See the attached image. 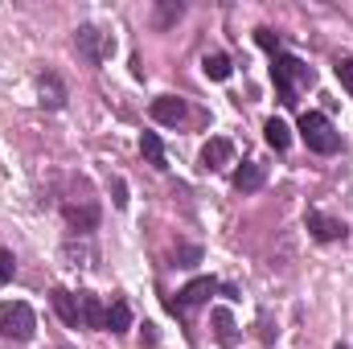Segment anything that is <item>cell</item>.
Here are the masks:
<instances>
[{
    "label": "cell",
    "instance_id": "cell-1",
    "mask_svg": "<svg viewBox=\"0 0 353 349\" xmlns=\"http://www.w3.org/2000/svg\"><path fill=\"white\" fill-rule=\"evenodd\" d=\"M271 83H275V94H279V103L283 107H292L296 103V87H304V83H312V70L300 62V58H292V54H275L271 58Z\"/></svg>",
    "mask_w": 353,
    "mask_h": 349
},
{
    "label": "cell",
    "instance_id": "cell-2",
    "mask_svg": "<svg viewBox=\"0 0 353 349\" xmlns=\"http://www.w3.org/2000/svg\"><path fill=\"white\" fill-rule=\"evenodd\" d=\"M300 140L308 144V152H321V157H333V152L341 148L337 128H333L329 115H321V111H304V115H300Z\"/></svg>",
    "mask_w": 353,
    "mask_h": 349
},
{
    "label": "cell",
    "instance_id": "cell-3",
    "mask_svg": "<svg viewBox=\"0 0 353 349\" xmlns=\"http://www.w3.org/2000/svg\"><path fill=\"white\" fill-rule=\"evenodd\" d=\"M33 329H37V317H33V308H29L25 300H4V304H0V337H8V341H29Z\"/></svg>",
    "mask_w": 353,
    "mask_h": 349
},
{
    "label": "cell",
    "instance_id": "cell-4",
    "mask_svg": "<svg viewBox=\"0 0 353 349\" xmlns=\"http://www.w3.org/2000/svg\"><path fill=\"white\" fill-rule=\"evenodd\" d=\"M74 50H79L83 62L99 66V62L111 58L115 41H111V33H103V29H94V25H79V29H74Z\"/></svg>",
    "mask_w": 353,
    "mask_h": 349
},
{
    "label": "cell",
    "instance_id": "cell-5",
    "mask_svg": "<svg viewBox=\"0 0 353 349\" xmlns=\"http://www.w3.org/2000/svg\"><path fill=\"white\" fill-rule=\"evenodd\" d=\"M214 292H218V283H214V279H193V283H185L173 300H169V312H173V317H189V312H193V308H201Z\"/></svg>",
    "mask_w": 353,
    "mask_h": 349
},
{
    "label": "cell",
    "instance_id": "cell-6",
    "mask_svg": "<svg viewBox=\"0 0 353 349\" xmlns=\"http://www.w3.org/2000/svg\"><path fill=\"white\" fill-rule=\"evenodd\" d=\"M66 222H70V230H79V235H90V230H99V206L94 201H66Z\"/></svg>",
    "mask_w": 353,
    "mask_h": 349
},
{
    "label": "cell",
    "instance_id": "cell-7",
    "mask_svg": "<svg viewBox=\"0 0 353 349\" xmlns=\"http://www.w3.org/2000/svg\"><path fill=\"white\" fill-rule=\"evenodd\" d=\"M304 226H308V230H312V239H321V243H333V239H341V235H345V226H341L337 218L321 214V210H308V214H304Z\"/></svg>",
    "mask_w": 353,
    "mask_h": 349
},
{
    "label": "cell",
    "instance_id": "cell-8",
    "mask_svg": "<svg viewBox=\"0 0 353 349\" xmlns=\"http://www.w3.org/2000/svg\"><path fill=\"white\" fill-rule=\"evenodd\" d=\"M230 161H234V144H230V140H222V136L205 140V148H201V169H222V165H230Z\"/></svg>",
    "mask_w": 353,
    "mask_h": 349
},
{
    "label": "cell",
    "instance_id": "cell-9",
    "mask_svg": "<svg viewBox=\"0 0 353 349\" xmlns=\"http://www.w3.org/2000/svg\"><path fill=\"white\" fill-rule=\"evenodd\" d=\"M152 119L157 123H181L185 119V99H176V94H161V99H152Z\"/></svg>",
    "mask_w": 353,
    "mask_h": 349
},
{
    "label": "cell",
    "instance_id": "cell-10",
    "mask_svg": "<svg viewBox=\"0 0 353 349\" xmlns=\"http://www.w3.org/2000/svg\"><path fill=\"white\" fill-rule=\"evenodd\" d=\"M79 321H83V329H107V308L90 292L79 296Z\"/></svg>",
    "mask_w": 353,
    "mask_h": 349
},
{
    "label": "cell",
    "instance_id": "cell-11",
    "mask_svg": "<svg viewBox=\"0 0 353 349\" xmlns=\"http://www.w3.org/2000/svg\"><path fill=\"white\" fill-rule=\"evenodd\" d=\"M50 300H54V308H58L62 325H70V329H79V325H83V321H79V296H70L66 288H54V292H50Z\"/></svg>",
    "mask_w": 353,
    "mask_h": 349
},
{
    "label": "cell",
    "instance_id": "cell-12",
    "mask_svg": "<svg viewBox=\"0 0 353 349\" xmlns=\"http://www.w3.org/2000/svg\"><path fill=\"white\" fill-rule=\"evenodd\" d=\"M37 87H41V107H66V87H62V79L54 74V70H46L41 79H37Z\"/></svg>",
    "mask_w": 353,
    "mask_h": 349
},
{
    "label": "cell",
    "instance_id": "cell-13",
    "mask_svg": "<svg viewBox=\"0 0 353 349\" xmlns=\"http://www.w3.org/2000/svg\"><path fill=\"white\" fill-rule=\"evenodd\" d=\"M263 177H267V169L259 161H247V165L234 173V189H239V193H255V189L263 185Z\"/></svg>",
    "mask_w": 353,
    "mask_h": 349
},
{
    "label": "cell",
    "instance_id": "cell-14",
    "mask_svg": "<svg viewBox=\"0 0 353 349\" xmlns=\"http://www.w3.org/2000/svg\"><path fill=\"white\" fill-rule=\"evenodd\" d=\"M263 140L275 148V152H283V148L292 144V132H288V123H283V119H267V123H263Z\"/></svg>",
    "mask_w": 353,
    "mask_h": 349
},
{
    "label": "cell",
    "instance_id": "cell-15",
    "mask_svg": "<svg viewBox=\"0 0 353 349\" xmlns=\"http://www.w3.org/2000/svg\"><path fill=\"white\" fill-rule=\"evenodd\" d=\"M201 70H205V79L226 83V79H230V58H226V54H205V58H201Z\"/></svg>",
    "mask_w": 353,
    "mask_h": 349
},
{
    "label": "cell",
    "instance_id": "cell-16",
    "mask_svg": "<svg viewBox=\"0 0 353 349\" xmlns=\"http://www.w3.org/2000/svg\"><path fill=\"white\" fill-rule=\"evenodd\" d=\"M128 325H132L128 300H111V308H107V329H111V333H128Z\"/></svg>",
    "mask_w": 353,
    "mask_h": 349
},
{
    "label": "cell",
    "instance_id": "cell-17",
    "mask_svg": "<svg viewBox=\"0 0 353 349\" xmlns=\"http://www.w3.org/2000/svg\"><path fill=\"white\" fill-rule=\"evenodd\" d=\"M140 152L148 157V165H157V169H169V165H165V144H161V136H157V132H144V140H140Z\"/></svg>",
    "mask_w": 353,
    "mask_h": 349
},
{
    "label": "cell",
    "instance_id": "cell-18",
    "mask_svg": "<svg viewBox=\"0 0 353 349\" xmlns=\"http://www.w3.org/2000/svg\"><path fill=\"white\" fill-rule=\"evenodd\" d=\"M210 317H214V329H218V341H222V346H230V341H234V321H230V312H226V308H214Z\"/></svg>",
    "mask_w": 353,
    "mask_h": 349
},
{
    "label": "cell",
    "instance_id": "cell-19",
    "mask_svg": "<svg viewBox=\"0 0 353 349\" xmlns=\"http://www.w3.org/2000/svg\"><path fill=\"white\" fill-rule=\"evenodd\" d=\"M181 12H185L181 0H165V4H157V25H161V29L173 25V21H181Z\"/></svg>",
    "mask_w": 353,
    "mask_h": 349
},
{
    "label": "cell",
    "instance_id": "cell-20",
    "mask_svg": "<svg viewBox=\"0 0 353 349\" xmlns=\"http://www.w3.org/2000/svg\"><path fill=\"white\" fill-rule=\"evenodd\" d=\"M255 41L263 46V50L271 54V58L279 54V33H275V29H255Z\"/></svg>",
    "mask_w": 353,
    "mask_h": 349
},
{
    "label": "cell",
    "instance_id": "cell-21",
    "mask_svg": "<svg viewBox=\"0 0 353 349\" xmlns=\"http://www.w3.org/2000/svg\"><path fill=\"white\" fill-rule=\"evenodd\" d=\"M12 271H17V259H12V251H4V247H0V288L12 279Z\"/></svg>",
    "mask_w": 353,
    "mask_h": 349
},
{
    "label": "cell",
    "instance_id": "cell-22",
    "mask_svg": "<svg viewBox=\"0 0 353 349\" xmlns=\"http://www.w3.org/2000/svg\"><path fill=\"white\" fill-rule=\"evenodd\" d=\"M337 79H341V87L350 90V99H353V58H341L337 62Z\"/></svg>",
    "mask_w": 353,
    "mask_h": 349
},
{
    "label": "cell",
    "instance_id": "cell-23",
    "mask_svg": "<svg viewBox=\"0 0 353 349\" xmlns=\"http://www.w3.org/2000/svg\"><path fill=\"white\" fill-rule=\"evenodd\" d=\"M197 259H201L197 247H181V251H176V267H189V263H197Z\"/></svg>",
    "mask_w": 353,
    "mask_h": 349
},
{
    "label": "cell",
    "instance_id": "cell-24",
    "mask_svg": "<svg viewBox=\"0 0 353 349\" xmlns=\"http://www.w3.org/2000/svg\"><path fill=\"white\" fill-rule=\"evenodd\" d=\"M115 206H119V210L128 206V185H123V181H115Z\"/></svg>",
    "mask_w": 353,
    "mask_h": 349
},
{
    "label": "cell",
    "instance_id": "cell-25",
    "mask_svg": "<svg viewBox=\"0 0 353 349\" xmlns=\"http://www.w3.org/2000/svg\"><path fill=\"white\" fill-rule=\"evenodd\" d=\"M58 349H74V346H58Z\"/></svg>",
    "mask_w": 353,
    "mask_h": 349
},
{
    "label": "cell",
    "instance_id": "cell-26",
    "mask_svg": "<svg viewBox=\"0 0 353 349\" xmlns=\"http://www.w3.org/2000/svg\"><path fill=\"white\" fill-rule=\"evenodd\" d=\"M337 349H350V346H337Z\"/></svg>",
    "mask_w": 353,
    "mask_h": 349
}]
</instances>
